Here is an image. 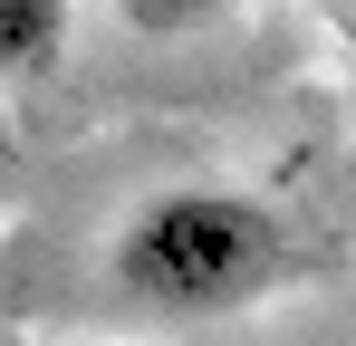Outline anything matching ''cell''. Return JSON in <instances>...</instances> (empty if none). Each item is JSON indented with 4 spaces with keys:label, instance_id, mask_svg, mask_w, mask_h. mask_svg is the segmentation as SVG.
<instances>
[{
    "label": "cell",
    "instance_id": "7a4b0ae2",
    "mask_svg": "<svg viewBox=\"0 0 356 346\" xmlns=\"http://www.w3.org/2000/svg\"><path fill=\"white\" fill-rule=\"evenodd\" d=\"M67 49V0H0V77H39Z\"/></svg>",
    "mask_w": 356,
    "mask_h": 346
},
{
    "label": "cell",
    "instance_id": "6da1fadb",
    "mask_svg": "<svg viewBox=\"0 0 356 346\" xmlns=\"http://www.w3.org/2000/svg\"><path fill=\"white\" fill-rule=\"evenodd\" d=\"M289 270V231L270 202L250 192H212V183H183L135 202L106 250V279L154 308V318H202V308H241Z\"/></svg>",
    "mask_w": 356,
    "mask_h": 346
},
{
    "label": "cell",
    "instance_id": "277c9868",
    "mask_svg": "<svg viewBox=\"0 0 356 346\" xmlns=\"http://www.w3.org/2000/svg\"><path fill=\"white\" fill-rule=\"evenodd\" d=\"M10 173H19V135H10V106H0V192H10Z\"/></svg>",
    "mask_w": 356,
    "mask_h": 346
},
{
    "label": "cell",
    "instance_id": "3957f363",
    "mask_svg": "<svg viewBox=\"0 0 356 346\" xmlns=\"http://www.w3.org/2000/svg\"><path fill=\"white\" fill-rule=\"evenodd\" d=\"M241 0H125V19L135 29H202V19H222Z\"/></svg>",
    "mask_w": 356,
    "mask_h": 346
}]
</instances>
